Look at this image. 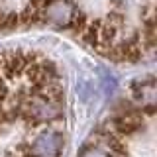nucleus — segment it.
<instances>
[{
  "mask_svg": "<svg viewBox=\"0 0 157 157\" xmlns=\"http://www.w3.org/2000/svg\"><path fill=\"white\" fill-rule=\"evenodd\" d=\"M63 145H65V140H63V136L59 132L45 130L33 140L28 155L29 157H57L63 151Z\"/></svg>",
  "mask_w": 157,
  "mask_h": 157,
  "instance_id": "nucleus-1",
  "label": "nucleus"
},
{
  "mask_svg": "<svg viewBox=\"0 0 157 157\" xmlns=\"http://www.w3.org/2000/svg\"><path fill=\"white\" fill-rule=\"evenodd\" d=\"M41 14H43V20H47V22L61 28H69L73 16L77 14V8L67 0H55V2H51L49 6L43 8Z\"/></svg>",
  "mask_w": 157,
  "mask_h": 157,
  "instance_id": "nucleus-2",
  "label": "nucleus"
},
{
  "mask_svg": "<svg viewBox=\"0 0 157 157\" xmlns=\"http://www.w3.org/2000/svg\"><path fill=\"white\" fill-rule=\"evenodd\" d=\"M141 128V118L136 116V114H126V116H120L112 122V134H116L118 137L122 136H130L137 132Z\"/></svg>",
  "mask_w": 157,
  "mask_h": 157,
  "instance_id": "nucleus-3",
  "label": "nucleus"
},
{
  "mask_svg": "<svg viewBox=\"0 0 157 157\" xmlns=\"http://www.w3.org/2000/svg\"><path fill=\"white\" fill-rule=\"evenodd\" d=\"M18 18H20V22L22 24H26V26H29V24H39V22H43V14H41V10L36 8V6H29L24 10L22 14H18Z\"/></svg>",
  "mask_w": 157,
  "mask_h": 157,
  "instance_id": "nucleus-4",
  "label": "nucleus"
},
{
  "mask_svg": "<svg viewBox=\"0 0 157 157\" xmlns=\"http://www.w3.org/2000/svg\"><path fill=\"white\" fill-rule=\"evenodd\" d=\"M106 145H108V149L114 151V153H120V155H126V153H128L126 144L122 141V137H118L116 134L106 136Z\"/></svg>",
  "mask_w": 157,
  "mask_h": 157,
  "instance_id": "nucleus-5",
  "label": "nucleus"
},
{
  "mask_svg": "<svg viewBox=\"0 0 157 157\" xmlns=\"http://www.w3.org/2000/svg\"><path fill=\"white\" fill-rule=\"evenodd\" d=\"M86 26H88V20H86V16H85L82 12H78V10H77V14L73 16L71 24H69V28H71L75 33H82Z\"/></svg>",
  "mask_w": 157,
  "mask_h": 157,
  "instance_id": "nucleus-6",
  "label": "nucleus"
},
{
  "mask_svg": "<svg viewBox=\"0 0 157 157\" xmlns=\"http://www.w3.org/2000/svg\"><path fill=\"white\" fill-rule=\"evenodd\" d=\"M81 157H106L100 149H85Z\"/></svg>",
  "mask_w": 157,
  "mask_h": 157,
  "instance_id": "nucleus-7",
  "label": "nucleus"
}]
</instances>
